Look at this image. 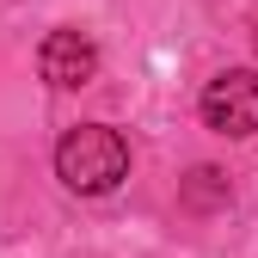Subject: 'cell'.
<instances>
[{
  "mask_svg": "<svg viewBox=\"0 0 258 258\" xmlns=\"http://www.w3.org/2000/svg\"><path fill=\"white\" fill-rule=\"evenodd\" d=\"M55 172H61L68 190H80V197H105L129 172V142L117 129H105V123H80V129H68V136L55 142Z\"/></svg>",
  "mask_w": 258,
  "mask_h": 258,
  "instance_id": "1",
  "label": "cell"
},
{
  "mask_svg": "<svg viewBox=\"0 0 258 258\" xmlns=\"http://www.w3.org/2000/svg\"><path fill=\"white\" fill-rule=\"evenodd\" d=\"M203 123L215 136H252L258 129V68H228L203 86Z\"/></svg>",
  "mask_w": 258,
  "mask_h": 258,
  "instance_id": "2",
  "label": "cell"
},
{
  "mask_svg": "<svg viewBox=\"0 0 258 258\" xmlns=\"http://www.w3.org/2000/svg\"><path fill=\"white\" fill-rule=\"evenodd\" d=\"M37 74L49 86H86L99 74V49H92L86 31H49L43 49H37Z\"/></svg>",
  "mask_w": 258,
  "mask_h": 258,
  "instance_id": "3",
  "label": "cell"
},
{
  "mask_svg": "<svg viewBox=\"0 0 258 258\" xmlns=\"http://www.w3.org/2000/svg\"><path fill=\"white\" fill-rule=\"evenodd\" d=\"M190 197H197V203L203 197H221V172L215 166H197V172H190Z\"/></svg>",
  "mask_w": 258,
  "mask_h": 258,
  "instance_id": "4",
  "label": "cell"
}]
</instances>
